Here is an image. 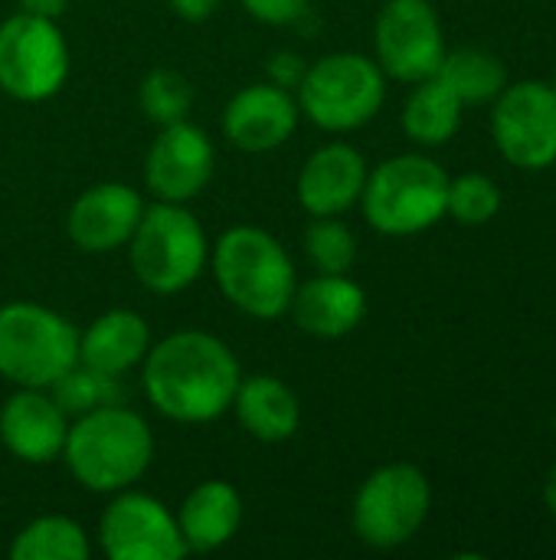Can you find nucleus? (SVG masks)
Here are the masks:
<instances>
[{
  "mask_svg": "<svg viewBox=\"0 0 556 560\" xmlns=\"http://www.w3.org/2000/svg\"><path fill=\"white\" fill-rule=\"evenodd\" d=\"M462 98L446 85V79L429 75L416 82L403 105V131L423 148H439L456 138L462 125Z\"/></svg>",
  "mask_w": 556,
  "mask_h": 560,
  "instance_id": "obj_22",
  "label": "nucleus"
},
{
  "mask_svg": "<svg viewBox=\"0 0 556 560\" xmlns=\"http://www.w3.org/2000/svg\"><path fill=\"white\" fill-rule=\"evenodd\" d=\"M501 210V187L488 177V174H459L456 180L449 177V200H446V213H452V220H459L462 226H485L488 220H495Z\"/></svg>",
  "mask_w": 556,
  "mask_h": 560,
  "instance_id": "obj_28",
  "label": "nucleus"
},
{
  "mask_svg": "<svg viewBox=\"0 0 556 560\" xmlns=\"http://www.w3.org/2000/svg\"><path fill=\"white\" fill-rule=\"evenodd\" d=\"M213 141L203 128L184 121L164 125L147 151L144 180L157 200L187 203L193 200L213 177Z\"/></svg>",
  "mask_w": 556,
  "mask_h": 560,
  "instance_id": "obj_13",
  "label": "nucleus"
},
{
  "mask_svg": "<svg viewBox=\"0 0 556 560\" xmlns=\"http://www.w3.org/2000/svg\"><path fill=\"white\" fill-rule=\"evenodd\" d=\"M449 174L426 154H397L374 171L360 194L367 223L383 236H413L446 217Z\"/></svg>",
  "mask_w": 556,
  "mask_h": 560,
  "instance_id": "obj_4",
  "label": "nucleus"
},
{
  "mask_svg": "<svg viewBox=\"0 0 556 560\" xmlns=\"http://www.w3.org/2000/svg\"><path fill=\"white\" fill-rule=\"evenodd\" d=\"M170 3V10L180 16V20H187V23H203V20H210L213 13H216V7H220V0H167Z\"/></svg>",
  "mask_w": 556,
  "mask_h": 560,
  "instance_id": "obj_31",
  "label": "nucleus"
},
{
  "mask_svg": "<svg viewBox=\"0 0 556 560\" xmlns=\"http://www.w3.org/2000/svg\"><path fill=\"white\" fill-rule=\"evenodd\" d=\"M98 545L111 560H177L187 555L177 515L154 495L128 489L102 512Z\"/></svg>",
  "mask_w": 556,
  "mask_h": 560,
  "instance_id": "obj_12",
  "label": "nucleus"
},
{
  "mask_svg": "<svg viewBox=\"0 0 556 560\" xmlns=\"http://www.w3.org/2000/svg\"><path fill=\"white\" fill-rule=\"evenodd\" d=\"M492 138L501 158L521 171L556 164V92L551 82H508L492 108Z\"/></svg>",
  "mask_w": 556,
  "mask_h": 560,
  "instance_id": "obj_10",
  "label": "nucleus"
},
{
  "mask_svg": "<svg viewBox=\"0 0 556 560\" xmlns=\"http://www.w3.org/2000/svg\"><path fill=\"white\" fill-rule=\"evenodd\" d=\"M544 505L551 509V515H556V466L547 472V482H544Z\"/></svg>",
  "mask_w": 556,
  "mask_h": 560,
  "instance_id": "obj_33",
  "label": "nucleus"
},
{
  "mask_svg": "<svg viewBox=\"0 0 556 560\" xmlns=\"http://www.w3.org/2000/svg\"><path fill=\"white\" fill-rule=\"evenodd\" d=\"M92 545L79 522L66 515H43L29 522L10 545L13 560H88Z\"/></svg>",
  "mask_w": 556,
  "mask_h": 560,
  "instance_id": "obj_24",
  "label": "nucleus"
},
{
  "mask_svg": "<svg viewBox=\"0 0 556 560\" xmlns=\"http://www.w3.org/2000/svg\"><path fill=\"white\" fill-rule=\"evenodd\" d=\"M69 75V46L56 20L13 13L0 23V89L16 102L52 98Z\"/></svg>",
  "mask_w": 556,
  "mask_h": 560,
  "instance_id": "obj_9",
  "label": "nucleus"
},
{
  "mask_svg": "<svg viewBox=\"0 0 556 560\" xmlns=\"http://www.w3.org/2000/svg\"><path fill=\"white\" fill-rule=\"evenodd\" d=\"M554 430H556V413H554Z\"/></svg>",
  "mask_w": 556,
  "mask_h": 560,
  "instance_id": "obj_35",
  "label": "nucleus"
},
{
  "mask_svg": "<svg viewBox=\"0 0 556 560\" xmlns=\"http://www.w3.org/2000/svg\"><path fill=\"white\" fill-rule=\"evenodd\" d=\"M305 256L318 272H351L357 262V240L341 220L315 217L305 230Z\"/></svg>",
  "mask_w": 556,
  "mask_h": 560,
  "instance_id": "obj_27",
  "label": "nucleus"
},
{
  "mask_svg": "<svg viewBox=\"0 0 556 560\" xmlns=\"http://www.w3.org/2000/svg\"><path fill=\"white\" fill-rule=\"evenodd\" d=\"M79 364V331L36 302L0 305V377L16 387L49 390Z\"/></svg>",
  "mask_w": 556,
  "mask_h": 560,
  "instance_id": "obj_5",
  "label": "nucleus"
},
{
  "mask_svg": "<svg viewBox=\"0 0 556 560\" xmlns=\"http://www.w3.org/2000/svg\"><path fill=\"white\" fill-rule=\"evenodd\" d=\"M436 75L446 79V85L462 98V105L495 102L501 95V89L508 85V66L495 52L475 49V46L446 52Z\"/></svg>",
  "mask_w": 556,
  "mask_h": 560,
  "instance_id": "obj_23",
  "label": "nucleus"
},
{
  "mask_svg": "<svg viewBox=\"0 0 556 560\" xmlns=\"http://www.w3.org/2000/svg\"><path fill=\"white\" fill-rule=\"evenodd\" d=\"M308 3L311 0H242L246 13L269 26H285V23L298 20L308 10Z\"/></svg>",
  "mask_w": 556,
  "mask_h": 560,
  "instance_id": "obj_29",
  "label": "nucleus"
},
{
  "mask_svg": "<svg viewBox=\"0 0 556 560\" xmlns=\"http://www.w3.org/2000/svg\"><path fill=\"white\" fill-rule=\"evenodd\" d=\"M554 167H556V164H554ZM554 187H556V174H554Z\"/></svg>",
  "mask_w": 556,
  "mask_h": 560,
  "instance_id": "obj_36",
  "label": "nucleus"
},
{
  "mask_svg": "<svg viewBox=\"0 0 556 560\" xmlns=\"http://www.w3.org/2000/svg\"><path fill=\"white\" fill-rule=\"evenodd\" d=\"M62 459L72 479L98 495L131 489L154 459L151 427L128 407L108 404L69 423Z\"/></svg>",
  "mask_w": 556,
  "mask_h": 560,
  "instance_id": "obj_2",
  "label": "nucleus"
},
{
  "mask_svg": "<svg viewBox=\"0 0 556 560\" xmlns=\"http://www.w3.org/2000/svg\"><path fill=\"white\" fill-rule=\"evenodd\" d=\"M433 509V486L423 469L390 463L374 469L354 495V532L364 545L390 551L419 535Z\"/></svg>",
  "mask_w": 556,
  "mask_h": 560,
  "instance_id": "obj_8",
  "label": "nucleus"
},
{
  "mask_svg": "<svg viewBox=\"0 0 556 560\" xmlns=\"http://www.w3.org/2000/svg\"><path fill=\"white\" fill-rule=\"evenodd\" d=\"M66 7H69V0H20L23 13L46 16V20H59L66 13Z\"/></svg>",
  "mask_w": 556,
  "mask_h": 560,
  "instance_id": "obj_32",
  "label": "nucleus"
},
{
  "mask_svg": "<svg viewBox=\"0 0 556 560\" xmlns=\"http://www.w3.org/2000/svg\"><path fill=\"white\" fill-rule=\"evenodd\" d=\"M138 102H141V112L157 128H164V125H174V121L187 118V112L193 108V85H190V79L184 72L157 66L141 79Z\"/></svg>",
  "mask_w": 556,
  "mask_h": 560,
  "instance_id": "obj_25",
  "label": "nucleus"
},
{
  "mask_svg": "<svg viewBox=\"0 0 556 560\" xmlns=\"http://www.w3.org/2000/svg\"><path fill=\"white\" fill-rule=\"evenodd\" d=\"M49 390H52V400L66 410V417H82L88 410H98V407L121 400L118 377L98 374L85 364H75L72 371H66Z\"/></svg>",
  "mask_w": 556,
  "mask_h": 560,
  "instance_id": "obj_26",
  "label": "nucleus"
},
{
  "mask_svg": "<svg viewBox=\"0 0 556 560\" xmlns=\"http://www.w3.org/2000/svg\"><path fill=\"white\" fill-rule=\"evenodd\" d=\"M367 184V161L357 148L334 141L308 154L298 171V203L311 217H341L360 203Z\"/></svg>",
  "mask_w": 556,
  "mask_h": 560,
  "instance_id": "obj_17",
  "label": "nucleus"
},
{
  "mask_svg": "<svg viewBox=\"0 0 556 560\" xmlns=\"http://www.w3.org/2000/svg\"><path fill=\"white\" fill-rule=\"evenodd\" d=\"M288 312L305 335L315 338H344L367 315V292L347 272H318L295 289Z\"/></svg>",
  "mask_w": 556,
  "mask_h": 560,
  "instance_id": "obj_18",
  "label": "nucleus"
},
{
  "mask_svg": "<svg viewBox=\"0 0 556 560\" xmlns=\"http://www.w3.org/2000/svg\"><path fill=\"white\" fill-rule=\"evenodd\" d=\"M377 66L400 82H423L446 59V36L429 0H387L374 23Z\"/></svg>",
  "mask_w": 556,
  "mask_h": 560,
  "instance_id": "obj_11",
  "label": "nucleus"
},
{
  "mask_svg": "<svg viewBox=\"0 0 556 560\" xmlns=\"http://www.w3.org/2000/svg\"><path fill=\"white\" fill-rule=\"evenodd\" d=\"M236 354L206 331H174L144 354V394L174 423H210L239 390Z\"/></svg>",
  "mask_w": 556,
  "mask_h": 560,
  "instance_id": "obj_1",
  "label": "nucleus"
},
{
  "mask_svg": "<svg viewBox=\"0 0 556 560\" xmlns=\"http://www.w3.org/2000/svg\"><path fill=\"white\" fill-rule=\"evenodd\" d=\"M69 433L66 410L36 387H20L0 410V443L20 463L43 466L62 456Z\"/></svg>",
  "mask_w": 556,
  "mask_h": 560,
  "instance_id": "obj_16",
  "label": "nucleus"
},
{
  "mask_svg": "<svg viewBox=\"0 0 556 560\" xmlns=\"http://www.w3.org/2000/svg\"><path fill=\"white\" fill-rule=\"evenodd\" d=\"M229 410H236L242 430L259 443H285L298 433L301 423V404L295 390L272 374H256L239 381Z\"/></svg>",
  "mask_w": 556,
  "mask_h": 560,
  "instance_id": "obj_20",
  "label": "nucleus"
},
{
  "mask_svg": "<svg viewBox=\"0 0 556 560\" xmlns=\"http://www.w3.org/2000/svg\"><path fill=\"white\" fill-rule=\"evenodd\" d=\"M239 522H242V499L223 479L200 482L177 512V528L187 551H220L223 545L233 541Z\"/></svg>",
  "mask_w": 556,
  "mask_h": 560,
  "instance_id": "obj_21",
  "label": "nucleus"
},
{
  "mask_svg": "<svg viewBox=\"0 0 556 560\" xmlns=\"http://www.w3.org/2000/svg\"><path fill=\"white\" fill-rule=\"evenodd\" d=\"M206 233L184 203L157 200L141 213V223L128 240L134 279L157 295H174L193 285L206 266Z\"/></svg>",
  "mask_w": 556,
  "mask_h": 560,
  "instance_id": "obj_6",
  "label": "nucleus"
},
{
  "mask_svg": "<svg viewBox=\"0 0 556 560\" xmlns=\"http://www.w3.org/2000/svg\"><path fill=\"white\" fill-rule=\"evenodd\" d=\"M298 108L321 131H354L377 118L387 75L364 52H331L311 62L298 82Z\"/></svg>",
  "mask_w": 556,
  "mask_h": 560,
  "instance_id": "obj_7",
  "label": "nucleus"
},
{
  "mask_svg": "<svg viewBox=\"0 0 556 560\" xmlns=\"http://www.w3.org/2000/svg\"><path fill=\"white\" fill-rule=\"evenodd\" d=\"M141 213L144 203L134 187L118 180L95 184L69 207L66 233L82 253H111L118 246H128L141 223Z\"/></svg>",
  "mask_w": 556,
  "mask_h": 560,
  "instance_id": "obj_15",
  "label": "nucleus"
},
{
  "mask_svg": "<svg viewBox=\"0 0 556 560\" xmlns=\"http://www.w3.org/2000/svg\"><path fill=\"white\" fill-rule=\"evenodd\" d=\"M551 85H554V92H556V75H554V82H551Z\"/></svg>",
  "mask_w": 556,
  "mask_h": 560,
  "instance_id": "obj_34",
  "label": "nucleus"
},
{
  "mask_svg": "<svg viewBox=\"0 0 556 560\" xmlns=\"http://www.w3.org/2000/svg\"><path fill=\"white\" fill-rule=\"evenodd\" d=\"M305 59L301 56H295V52H275L272 59H269V82H275V85H282V89H298V82H301V75H305Z\"/></svg>",
  "mask_w": 556,
  "mask_h": 560,
  "instance_id": "obj_30",
  "label": "nucleus"
},
{
  "mask_svg": "<svg viewBox=\"0 0 556 560\" xmlns=\"http://www.w3.org/2000/svg\"><path fill=\"white\" fill-rule=\"evenodd\" d=\"M213 276L239 312L249 318H282L298 289L292 256L259 226H233L213 246Z\"/></svg>",
  "mask_w": 556,
  "mask_h": 560,
  "instance_id": "obj_3",
  "label": "nucleus"
},
{
  "mask_svg": "<svg viewBox=\"0 0 556 560\" xmlns=\"http://www.w3.org/2000/svg\"><path fill=\"white\" fill-rule=\"evenodd\" d=\"M147 348H151L147 322L138 312L111 308L79 335V364L108 377H121L125 371L144 361Z\"/></svg>",
  "mask_w": 556,
  "mask_h": 560,
  "instance_id": "obj_19",
  "label": "nucleus"
},
{
  "mask_svg": "<svg viewBox=\"0 0 556 560\" xmlns=\"http://www.w3.org/2000/svg\"><path fill=\"white\" fill-rule=\"evenodd\" d=\"M298 98L288 89L275 82H256L229 98L223 112V135L249 154L275 151L298 128Z\"/></svg>",
  "mask_w": 556,
  "mask_h": 560,
  "instance_id": "obj_14",
  "label": "nucleus"
}]
</instances>
